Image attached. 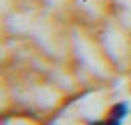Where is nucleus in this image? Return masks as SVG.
<instances>
[{
	"label": "nucleus",
	"mask_w": 131,
	"mask_h": 125,
	"mask_svg": "<svg viewBox=\"0 0 131 125\" xmlns=\"http://www.w3.org/2000/svg\"><path fill=\"white\" fill-rule=\"evenodd\" d=\"M127 111H129V107H127V103H115L113 107L109 109V117L111 119H125V115H127Z\"/></svg>",
	"instance_id": "nucleus-1"
},
{
	"label": "nucleus",
	"mask_w": 131,
	"mask_h": 125,
	"mask_svg": "<svg viewBox=\"0 0 131 125\" xmlns=\"http://www.w3.org/2000/svg\"><path fill=\"white\" fill-rule=\"evenodd\" d=\"M119 123H121L119 119H111V117H109V119H107V121H105L103 125H119Z\"/></svg>",
	"instance_id": "nucleus-2"
}]
</instances>
